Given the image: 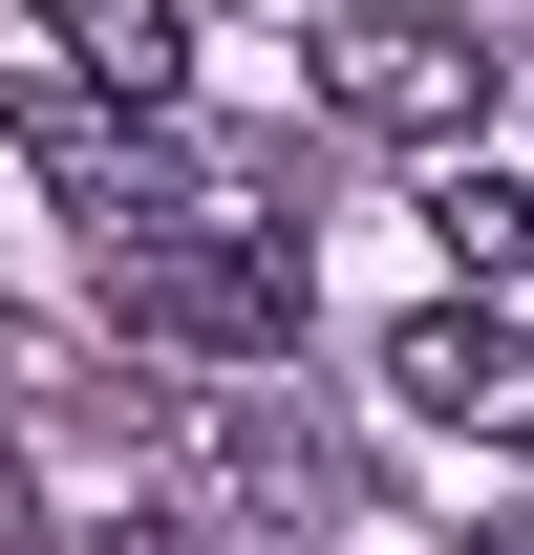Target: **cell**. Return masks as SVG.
Listing matches in <instances>:
<instances>
[{
  "mask_svg": "<svg viewBox=\"0 0 534 555\" xmlns=\"http://www.w3.org/2000/svg\"><path fill=\"white\" fill-rule=\"evenodd\" d=\"M86 555H193V534H171V513H129V534H86Z\"/></svg>",
  "mask_w": 534,
  "mask_h": 555,
  "instance_id": "8",
  "label": "cell"
},
{
  "mask_svg": "<svg viewBox=\"0 0 534 555\" xmlns=\"http://www.w3.org/2000/svg\"><path fill=\"white\" fill-rule=\"evenodd\" d=\"M385 385H406L428 427H470V449H534V343H513V321H470V299H449V321H406Z\"/></svg>",
  "mask_w": 534,
  "mask_h": 555,
  "instance_id": "3",
  "label": "cell"
},
{
  "mask_svg": "<svg viewBox=\"0 0 534 555\" xmlns=\"http://www.w3.org/2000/svg\"><path fill=\"white\" fill-rule=\"evenodd\" d=\"M22 150H43V171H65V193L107 214V235H150V214H193V193H171V171L129 150V129H107V107H86V86H22Z\"/></svg>",
  "mask_w": 534,
  "mask_h": 555,
  "instance_id": "4",
  "label": "cell"
},
{
  "mask_svg": "<svg viewBox=\"0 0 534 555\" xmlns=\"http://www.w3.org/2000/svg\"><path fill=\"white\" fill-rule=\"evenodd\" d=\"M300 299H321V257L278 214H150V235H107V321L171 343V363H278Z\"/></svg>",
  "mask_w": 534,
  "mask_h": 555,
  "instance_id": "1",
  "label": "cell"
},
{
  "mask_svg": "<svg viewBox=\"0 0 534 555\" xmlns=\"http://www.w3.org/2000/svg\"><path fill=\"white\" fill-rule=\"evenodd\" d=\"M321 107L385 129V150H470L492 129V43H470L449 0H342L321 22Z\"/></svg>",
  "mask_w": 534,
  "mask_h": 555,
  "instance_id": "2",
  "label": "cell"
},
{
  "mask_svg": "<svg viewBox=\"0 0 534 555\" xmlns=\"http://www.w3.org/2000/svg\"><path fill=\"white\" fill-rule=\"evenodd\" d=\"M470 555H534V534H470Z\"/></svg>",
  "mask_w": 534,
  "mask_h": 555,
  "instance_id": "9",
  "label": "cell"
},
{
  "mask_svg": "<svg viewBox=\"0 0 534 555\" xmlns=\"http://www.w3.org/2000/svg\"><path fill=\"white\" fill-rule=\"evenodd\" d=\"M428 235H449L470 278H534V193H513V171H470V150L428 171Z\"/></svg>",
  "mask_w": 534,
  "mask_h": 555,
  "instance_id": "6",
  "label": "cell"
},
{
  "mask_svg": "<svg viewBox=\"0 0 534 555\" xmlns=\"http://www.w3.org/2000/svg\"><path fill=\"white\" fill-rule=\"evenodd\" d=\"M0 555H43V470H22V449H0Z\"/></svg>",
  "mask_w": 534,
  "mask_h": 555,
  "instance_id": "7",
  "label": "cell"
},
{
  "mask_svg": "<svg viewBox=\"0 0 534 555\" xmlns=\"http://www.w3.org/2000/svg\"><path fill=\"white\" fill-rule=\"evenodd\" d=\"M43 43H65L86 86H129V107H171V86H193V22H171V0H43Z\"/></svg>",
  "mask_w": 534,
  "mask_h": 555,
  "instance_id": "5",
  "label": "cell"
}]
</instances>
